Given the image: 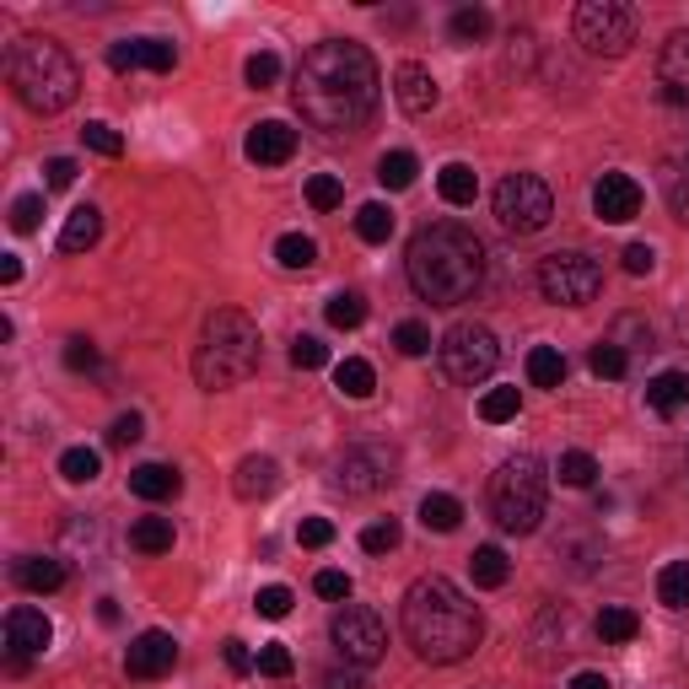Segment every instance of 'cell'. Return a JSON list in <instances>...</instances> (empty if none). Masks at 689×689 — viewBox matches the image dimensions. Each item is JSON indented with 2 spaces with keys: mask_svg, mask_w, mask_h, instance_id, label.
<instances>
[{
  "mask_svg": "<svg viewBox=\"0 0 689 689\" xmlns=\"http://www.w3.org/2000/svg\"><path fill=\"white\" fill-rule=\"evenodd\" d=\"M82 141L92 146V152H97V157H119V152H124L119 130H113V124H102V119H92V124H86V130H82Z\"/></svg>",
  "mask_w": 689,
  "mask_h": 689,
  "instance_id": "46",
  "label": "cell"
},
{
  "mask_svg": "<svg viewBox=\"0 0 689 689\" xmlns=\"http://www.w3.org/2000/svg\"><path fill=\"white\" fill-rule=\"evenodd\" d=\"M421 522H426L431 533H452V528L463 522V507H458L452 496H442V491H431L426 501H421Z\"/></svg>",
  "mask_w": 689,
  "mask_h": 689,
  "instance_id": "31",
  "label": "cell"
},
{
  "mask_svg": "<svg viewBox=\"0 0 689 689\" xmlns=\"http://www.w3.org/2000/svg\"><path fill=\"white\" fill-rule=\"evenodd\" d=\"M394 480V452L388 447H350L335 463V485L344 496H372Z\"/></svg>",
  "mask_w": 689,
  "mask_h": 689,
  "instance_id": "12",
  "label": "cell"
},
{
  "mask_svg": "<svg viewBox=\"0 0 689 689\" xmlns=\"http://www.w3.org/2000/svg\"><path fill=\"white\" fill-rule=\"evenodd\" d=\"M566 689H614V685H608L603 674H577V679H571Z\"/></svg>",
  "mask_w": 689,
  "mask_h": 689,
  "instance_id": "62",
  "label": "cell"
},
{
  "mask_svg": "<svg viewBox=\"0 0 689 689\" xmlns=\"http://www.w3.org/2000/svg\"><path fill=\"white\" fill-rule=\"evenodd\" d=\"M258 674H264V679H286V674H291V652H286V641L258 646Z\"/></svg>",
  "mask_w": 689,
  "mask_h": 689,
  "instance_id": "49",
  "label": "cell"
},
{
  "mask_svg": "<svg viewBox=\"0 0 689 689\" xmlns=\"http://www.w3.org/2000/svg\"><path fill=\"white\" fill-rule=\"evenodd\" d=\"M636 630H641L636 608H603V614H599V636L608 641V646H625V641H636Z\"/></svg>",
  "mask_w": 689,
  "mask_h": 689,
  "instance_id": "36",
  "label": "cell"
},
{
  "mask_svg": "<svg viewBox=\"0 0 689 689\" xmlns=\"http://www.w3.org/2000/svg\"><path fill=\"white\" fill-rule=\"evenodd\" d=\"M436 189H442L447 205H474V194H480V172L469 168V162H447V168L436 172Z\"/></svg>",
  "mask_w": 689,
  "mask_h": 689,
  "instance_id": "25",
  "label": "cell"
},
{
  "mask_svg": "<svg viewBox=\"0 0 689 689\" xmlns=\"http://www.w3.org/2000/svg\"><path fill=\"white\" fill-rule=\"evenodd\" d=\"M97 619H102V625H119V603L102 599V603H97Z\"/></svg>",
  "mask_w": 689,
  "mask_h": 689,
  "instance_id": "63",
  "label": "cell"
},
{
  "mask_svg": "<svg viewBox=\"0 0 689 689\" xmlns=\"http://www.w3.org/2000/svg\"><path fill=\"white\" fill-rule=\"evenodd\" d=\"M141 415H135V410H130V415H119V421H113V426H108V442H113V447H130V442H141Z\"/></svg>",
  "mask_w": 689,
  "mask_h": 689,
  "instance_id": "55",
  "label": "cell"
},
{
  "mask_svg": "<svg viewBox=\"0 0 689 689\" xmlns=\"http://www.w3.org/2000/svg\"><path fill=\"white\" fill-rule=\"evenodd\" d=\"M11 577H16L27 593H60V588H65V566H60L55 555H22Z\"/></svg>",
  "mask_w": 689,
  "mask_h": 689,
  "instance_id": "21",
  "label": "cell"
},
{
  "mask_svg": "<svg viewBox=\"0 0 689 689\" xmlns=\"http://www.w3.org/2000/svg\"><path fill=\"white\" fill-rule=\"evenodd\" d=\"M130 491L141 501H172L183 491V474L168 469V463H141V469H130Z\"/></svg>",
  "mask_w": 689,
  "mask_h": 689,
  "instance_id": "20",
  "label": "cell"
},
{
  "mask_svg": "<svg viewBox=\"0 0 689 689\" xmlns=\"http://www.w3.org/2000/svg\"><path fill=\"white\" fill-rule=\"evenodd\" d=\"M593 210H599V221H608V227L636 221L641 216V183L630 172H603L599 183H593Z\"/></svg>",
  "mask_w": 689,
  "mask_h": 689,
  "instance_id": "14",
  "label": "cell"
},
{
  "mask_svg": "<svg viewBox=\"0 0 689 689\" xmlns=\"http://www.w3.org/2000/svg\"><path fill=\"white\" fill-rule=\"evenodd\" d=\"M44 183H49V189H71V183H76V162H71V157H55V162L44 168Z\"/></svg>",
  "mask_w": 689,
  "mask_h": 689,
  "instance_id": "57",
  "label": "cell"
},
{
  "mask_svg": "<svg viewBox=\"0 0 689 689\" xmlns=\"http://www.w3.org/2000/svg\"><path fill=\"white\" fill-rule=\"evenodd\" d=\"M415 172H421V162H415L410 152H388V157L377 162V178H383V189H410V183H415Z\"/></svg>",
  "mask_w": 689,
  "mask_h": 689,
  "instance_id": "40",
  "label": "cell"
},
{
  "mask_svg": "<svg viewBox=\"0 0 689 689\" xmlns=\"http://www.w3.org/2000/svg\"><path fill=\"white\" fill-rule=\"evenodd\" d=\"M329 636H335V646H340V657L350 668H372L388 652V630H383L377 608H361V603H344L335 614V625H329Z\"/></svg>",
  "mask_w": 689,
  "mask_h": 689,
  "instance_id": "11",
  "label": "cell"
},
{
  "mask_svg": "<svg viewBox=\"0 0 689 689\" xmlns=\"http://www.w3.org/2000/svg\"><path fill=\"white\" fill-rule=\"evenodd\" d=\"M394 344H399V355H431V329L421 318H404L394 329Z\"/></svg>",
  "mask_w": 689,
  "mask_h": 689,
  "instance_id": "44",
  "label": "cell"
},
{
  "mask_svg": "<svg viewBox=\"0 0 689 689\" xmlns=\"http://www.w3.org/2000/svg\"><path fill=\"white\" fill-rule=\"evenodd\" d=\"M243 152H249V162H258V168H280L297 152V130L286 119H264V124L249 130V146Z\"/></svg>",
  "mask_w": 689,
  "mask_h": 689,
  "instance_id": "16",
  "label": "cell"
},
{
  "mask_svg": "<svg viewBox=\"0 0 689 689\" xmlns=\"http://www.w3.org/2000/svg\"><path fill=\"white\" fill-rule=\"evenodd\" d=\"M172 663H178V641L168 630H141L124 652L130 679H162V674H172Z\"/></svg>",
  "mask_w": 689,
  "mask_h": 689,
  "instance_id": "15",
  "label": "cell"
},
{
  "mask_svg": "<svg viewBox=\"0 0 689 689\" xmlns=\"http://www.w3.org/2000/svg\"><path fill=\"white\" fill-rule=\"evenodd\" d=\"M38 216H44V194L11 200V232H38Z\"/></svg>",
  "mask_w": 689,
  "mask_h": 689,
  "instance_id": "48",
  "label": "cell"
},
{
  "mask_svg": "<svg viewBox=\"0 0 689 689\" xmlns=\"http://www.w3.org/2000/svg\"><path fill=\"white\" fill-rule=\"evenodd\" d=\"M571 27H577V44L599 60H619L636 44V11L619 5V0H582Z\"/></svg>",
  "mask_w": 689,
  "mask_h": 689,
  "instance_id": "7",
  "label": "cell"
},
{
  "mask_svg": "<svg viewBox=\"0 0 689 689\" xmlns=\"http://www.w3.org/2000/svg\"><path fill=\"white\" fill-rule=\"evenodd\" d=\"M436 350H442L447 377H452V383H463V388L485 383V377L496 372V361H501V344H496V335H491L485 324H452V329L442 335Z\"/></svg>",
  "mask_w": 689,
  "mask_h": 689,
  "instance_id": "8",
  "label": "cell"
},
{
  "mask_svg": "<svg viewBox=\"0 0 689 689\" xmlns=\"http://www.w3.org/2000/svg\"><path fill=\"white\" fill-rule=\"evenodd\" d=\"M254 614H264V619H286V614H291V588H280V582H269V588H258Z\"/></svg>",
  "mask_w": 689,
  "mask_h": 689,
  "instance_id": "47",
  "label": "cell"
},
{
  "mask_svg": "<svg viewBox=\"0 0 689 689\" xmlns=\"http://www.w3.org/2000/svg\"><path fill=\"white\" fill-rule=\"evenodd\" d=\"M657 76H663V102L685 108V102H689V33H674V38L663 44Z\"/></svg>",
  "mask_w": 689,
  "mask_h": 689,
  "instance_id": "17",
  "label": "cell"
},
{
  "mask_svg": "<svg viewBox=\"0 0 689 689\" xmlns=\"http://www.w3.org/2000/svg\"><path fill=\"white\" fill-rule=\"evenodd\" d=\"M549 216H555V194H549L544 178L512 172V178L496 183V221H501L507 232H517V238H522V232H544Z\"/></svg>",
  "mask_w": 689,
  "mask_h": 689,
  "instance_id": "9",
  "label": "cell"
},
{
  "mask_svg": "<svg viewBox=\"0 0 689 689\" xmlns=\"http://www.w3.org/2000/svg\"><path fill=\"white\" fill-rule=\"evenodd\" d=\"M0 280H5V286H16V280H22V258H16V254H0Z\"/></svg>",
  "mask_w": 689,
  "mask_h": 689,
  "instance_id": "61",
  "label": "cell"
},
{
  "mask_svg": "<svg viewBox=\"0 0 689 689\" xmlns=\"http://www.w3.org/2000/svg\"><path fill=\"white\" fill-rule=\"evenodd\" d=\"M329 361V344L318 340V335H297L291 340V366H302V372H318Z\"/></svg>",
  "mask_w": 689,
  "mask_h": 689,
  "instance_id": "43",
  "label": "cell"
},
{
  "mask_svg": "<svg viewBox=\"0 0 689 689\" xmlns=\"http://www.w3.org/2000/svg\"><path fill=\"white\" fill-rule=\"evenodd\" d=\"M528 383L533 388H560L566 383V355L555 344H533L528 350Z\"/></svg>",
  "mask_w": 689,
  "mask_h": 689,
  "instance_id": "26",
  "label": "cell"
},
{
  "mask_svg": "<svg viewBox=\"0 0 689 689\" xmlns=\"http://www.w3.org/2000/svg\"><path fill=\"white\" fill-rule=\"evenodd\" d=\"M394 97L404 113H431L436 108V82H431L426 65H399L394 71Z\"/></svg>",
  "mask_w": 689,
  "mask_h": 689,
  "instance_id": "18",
  "label": "cell"
},
{
  "mask_svg": "<svg viewBox=\"0 0 689 689\" xmlns=\"http://www.w3.org/2000/svg\"><path fill=\"white\" fill-rule=\"evenodd\" d=\"M108 65L124 76V71H141V38H124V44H113L108 49Z\"/></svg>",
  "mask_w": 689,
  "mask_h": 689,
  "instance_id": "53",
  "label": "cell"
},
{
  "mask_svg": "<svg viewBox=\"0 0 689 689\" xmlns=\"http://www.w3.org/2000/svg\"><path fill=\"white\" fill-rule=\"evenodd\" d=\"M344 200V183L335 178V172H318V178H307V205L313 210H335Z\"/></svg>",
  "mask_w": 689,
  "mask_h": 689,
  "instance_id": "42",
  "label": "cell"
},
{
  "mask_svg": "<svg viewBox=\"0 0 689 689\" xmlns=\"http://www.w3.org/2000/svg\"><path fill=\"white\" fill-rule=\"evenodd\" d=\"M544 501H549V474L533 452H517L496 469L491 480V512L507 533H533L539 517H544Z\"/></svg>",
  "mask_w": 689,
  "mask_h": 689,
  "instance_id": "6",
  "label": "cell"
},
{
  "mask_svg": "<svg viewBox=\"0 0 689 689\" xmlns=\"http://www.w3.org/2000/svg\"><path fill=\"white\" fill-rule=\"evenodd\" d=\"M539 291H544V302H560V307H588V302L603 291L599 258L577 254V249L549 254L544 264H539Z\"/></svg>",
  "mask_w": 689,
  "mask_h": 689,
  "instance_id": "10",
  "label": "cell"
},
{
  "mask_svg": "<svg viewBox=\"0 0 689 689\" xmlns=\"http://www.w3.org/2000/svg\"><path fill=\"white\" fill-rule=\"evenodd\" d=\"M469 577H474V588H507V577H512L507 549H501V544H480V549L469 555Z\"/></svg>",
  "mask_w": 689,
  "mask_h": 689,
  "instance_id": "24",
  "label": "cell"
},
{
  "mask_svg": "<svg viewBox=\"0 0 689 689\" xmlns=\"http://www.w3.org/2000/svg\"><path fill=\"white\" fill-rule=\"evenodd\" d=\"M657 603L663 608H689V560H668L657 571Z\"/></svg>",
  "mask_w": 689,
  "mask_h": 689,
  "instance_id": "29",
  "label": "cell"
},
{
  "mask_svg": "<svg viewBox=\"0 0 689 689\" xmlns=\"http://www.w3.org/2000/svg\"><path fill=\"white\" fill-rule=\"evenodd\" d=\"M588 366H593L599 377L614 383V377H625V372H630V355H625V344H619V340H599L593 350H588Z\"/></svg>",
  "mask_w": 689,
  "mask_h": 689,
  "instance_id": "38",
  "label": "cell"
},
{
  "mask_svg": "<svg viewBox=\"0 0 689 689\" xmlns=\"http://www.w3.org/2000/svg\"><path fill=\"white\" fill-rule=\"evenodd\" d=\"M324 313H329L335 329H361V324H366V297H361V291H335Z\"/></svg>",
  "mask_w": 689,
  "mask_h": 689,
  "instance_id": "34",
  "label": "cell"
},
{
  "mask_svg": "<svg viewBox=\"0 0 689 689\" xmlns=\"http://www.w3.org/2000/svg\"><path fill=\"white\" fill-rule=\"evenodd\" d=\"M522 415V394L517 388H491L485 399H480V421H491V426H507Z\"/></svg>",
  "mask_w": 689,
  "mask_h": 689,
  "instance_id": "33",
  "label": "cell"
},
{
  "mask_svg": "<svg viewBox=\"0 0 689 689\" xmlns=\"http://www.w3.org/2000/svg\"><path fill=\"white\" fill-rule=\"evenodd\" d=\"M447 33H452V44H480V38H491V11L485 5H463V11H452Z\"/></svg>",
  "mask_w": 689,
  "mask_h": 689,
  "instance_id": "30",
  "label": "cell"
},
{
  "mask_svg": "<svg viewBox=\"0 0 689 689\" xmlns=\"http://www.w3.org/2000/svg\"><path fill=\"white\" fill-rule=\"evenodd\" d=\"M377 86H383L377 60H372L361 44H350V38H324V44H313V49L302 55L291 97H297V113H302L313 130H324V135H350V130H361V124L372 119Z\"/></svg>",
  "mask_w": 689,
  "mask_h": 689,
  "instance_id": "1",
  "label": "cell"
},
{
  "mask_svg": "<svg viewBox=\"0 0 689 689\" xmlns=\"http://www.w3.org/2000/svg\"><path fill=\"white\" fill-rule=\"evenodd\" d=\"M324 689H366V679H361V674H355V668H335V674H329V679H324Z\"/></svg>",
  "mask_w": 689,
  "mask_h": 689,
  "instance_id": "60",
  "label": "cell"
},
{
  "mask_svg": "<svg viewBox=\"0 0 689 689\" xmlns=\"http://www.w3.org/2000/svg\"><path fill=\"white\" fill-rule=\"evenodd\" d=\"M625 269H630V275H652V269H657V254H652V243H630V249H625Z\"/></svg>",
  "mask_w": 689,
  "mask_h": 689,
  "instance_id": "54",
  "label": "cell"
},
{
  "mask_svg": "<svg viewBox=\"0 0 689 689\" xmlns=\"http://www.w3.org/2000/svg\"><path fill=\"white\" fill-rule=\"evenodd\" d=\"M355 232H361V243H388V238H394V210L377 205V200L361 205V210H355Z\"/></svg>",
  "mask_w": 689,
  "mask_h": 689,
  "instance_id": "32",
  "label": "cell"
},
{
  "mask_svg": "<svg viewBox=\"0 0 689 689\" xmlns=\"http://www.w3.org/2000/svg\"><path fill=\"white\" fill-rule=\"evenodd\" d=\"M172 44L168 38H141V71H172Z\"/></svg>",
  "mask_w": 689,
  "mask_h": 689,
  "instance_id": "50",
  "label": "cell"
},
{
  "mask_svg": "<svg viewBox=\"0 0 689 689\" xmlns=\"http://www.w3.org/2000/svg\"><path fill=\"white\" fill-rule=\"evenodd\" d=\"M232 491H238L243 501H269V496L280 491V463H275V458H243Z\"/></svg>",
  "mask_w": 689,
  "mask_h": 689,
  "instance_id": "19",
  "label": "cell"
},
{
  "mask_svg": "<svg viewBox=\"0 0 689 689\" xmlns=\"http://www.w3.org/2000/svg\"><path fill=\"white\" fill-rule=\"evenodd\" d=\"M60 474H65L71 485H92V480L102 474V458H97L92 447H65V452H60Z\"/></svg>",
  "mask_w": 689,
  "mask_h": 689,
  "instance_id": "35",
  "label": "cell"
},
{
  "mask_svg": "<svg viewBox=\"0 0 689 689\" xmlns=\"http://www.w3.org/2000/svg\"><path fill=\"white\" fill-rule=\"evenodd\" d=\"M5 76L16 86V97L33 108V113H65L82 92V71L76 60L65 55V44L44 38V33H27L16 49H11V65Z\"/></svg>",
  "mask_w": 689,
  "mask_h": 689,
  "instance_id": "5",
  "label": "cell"
},
{
  "mask_svg": "<svg viewBox=\"0 0 689 689\" xmlns=\"http://www.w3.org/2000/svg\"><path fill=\"white\" fill-rule=\"evenodd\" d=\"M297 539H302L307 549H324V544H335V522H329V517H302Z\"/></svg>",
  "mask_w": 689,
  "mask_h": 689,
  "instance_id": "51",
  "label": "cell"
},
{
  "mask_svg": "<svg viewBox=\"0 0 689 689\" xmlns=\"http://www.w3.org/2000/svg\"><path fill=\"white\" fill-rule=\"evenodd\" d=\"M227 668H232V674H249V668H258V663H254V652H249V646H243L238 636L227 641Z\"/></svg>",
  "mask_w": 689,
  "mask_h": 689,
  "instance_id": "59",
  "label": "cell"
},
{
  "mask_svg": "<svg viewBox=\"0 0 689 689\" xmlns=\"http://www.w3.org/2000/svg\"><path fill=\"white\" fill-rule=\"evenodd\" d=\"M65 366H71V372H92V366H97V344H92V340H71V344H65Z\"/></svg>",
  "mask_w": 689,
  "mask_h": 689,
  "instance_id": "56",
  "label": "cell"
},
{
  "mask_svg": "<svg viewBox=\"0 0 689 689\" xmlns=\"http://www.w3.org/2000/svg\"><path fill=\"white\" fill-rule=\"evenodd\" d=\"M243 76H249V86H254V92H269V86L280 82V60H275L269 49H264V55H249Z\"/></svg>",
  "mask_w": 689,
  "mask_h": 689,
  "instance_id": "45",
  "label": "cell"
},
{
  "mask_svg": "<svg viewBox=\"0 0 689 689\" xmlns=\"http://www.w3.org/2000/svg\"><path fill=\"white\" fill-rule=\"evenodd\" d=\"M130 544H135L141 555H168L172 549V517H135Z\"/></svg>",
  "mask_w": 689,
  "mask_h": 689,
  "instance_id": "28",
  "label": "cell"
},
{
  "mask_svg": "<svg viewBox=\"0 0 689 689\" xmlns=\"http://www.w3.org/2000/svg\"><path fill=\"white\" fill-rule=\"evenodd\" d=\"M399 619H404V641H410L415 657H426V663H463V657L485 641L480 608L463 599L447 577H421V582H410Z\"/></svg>",
  "mask_w": 689,
  "mask_h": 689,
  "instance_id": "2",
  "label": "cell"
},
{
  "mask_svg": "<svg viewBox=\"0 0 689 689\" xmlns=\"http://www.w3.org/2000/svg\"><path fill=\"white\" fill-rule=\"evenodd\" d=\"M258 350H264V340H258V324L249 313H238V307L210 313L205 329H200V344H194V377H200V388L221 394V388L249 383L258 372Z\"/></svg>",
  "mask_w": 689,
  "mask_h": 689,
  "instance_id": "4",
  "label": "cell"
},
{
  "mask_svg": "<svg viewBox=\"0 0 689 689\" xmlns=\"http://www.w3.org/2000/svg\"><path fill=\"white\" fill-rule=\"evenodd\" d=\"M668 205H674V216H679V221H689V178H685V172H674V178H668Z\"/></svg>",
  "mask_w": 689,
  "mask_h": 689,
  "instance_id": "58",
  "label": "cell"
},
{
  "mask_svg": "<svg viewBox=\"0 0 689 689\" xmlns=\"http://www.w3.org/2000/svg\"><path fill=\"white\" fill-rule=\"evenodd\" d=\"M335 388H340L344 399H372V388H377V372H372V361H361V355H344L340 366H335Z\"/></svg>",
  "mask_w": 689,
  "mask_h": 689,
  "instance_id": "27",
  "label": "cell"
},
{
  "mask_svg": "<svg viewBox=\"0 0 689 689\" xmlns=\"http://www.w3.org/2000/svg\"><path fill=\"white\" fill-rule=\"evenodd\" d=\"M646 404H652L657 415H679L689 404V372H657V377L646 383Z\"/></svg>",
  "mask_w": 689,
  "mask_h": 689,
  "instance_id": "22",
  "label": "cell"
},
{
  "mask_svg": "<svg viewBox=\"0 0 689 689\" xmlns=\"http://www.w3.org/2000/svg\"><path fill=\"white\" fill-rule=\"evenodd\" d=\"M275 258H280L286 269H313V264H318V243L302 238V232H286V238L275 243Z\"/></svg>",
  "mask_w": 689,
  "mask_h": 689,
  "instance_id": "39",
  "label": "cell"
},
{
  "mask_svg": "<svg viewBox=\"0 0 689 689\" xmlns=\"http://www.w3.org/2000/svg\"><path fill=\"white\" fill-rule=\"evenodd\" d=\"M404 269H410V286H415L421 302H431V307H458L485 280V249H480V238L469 227L436 221L426 232H415Z\"/></svg>",
  "mask_w": 689,
  "mask_h": 689,
  "instance_id": "3",
  "label": "cell"
},
{
  "mask_svg": "<svg viewBox=\"0 0 689 689\" xmlns=\"http://www.w3.org/2000/svg\"><path fill=\"white\" fill-rule=\"evenodd\" d=\"M560 485H571V491H588L593 480H599V458L593 452H560Z\"/></svg>",
  "mask_w": 689,
  "mask_h": 689,
  "instance_id": "37",
  "label": "cell"
},
{
  "mask_svg": "<svg viewBox=\"0 0 689 689\" xmlns=\"http://www.w3.org/2000/svg\"><path fill=\"white\" fill-rule=\"evenodd\" d=\"M97 238H102V210H97V205H76V210L65 216L60 249H65V254H82V249H92Z\"/></svg>",
  "mask_w": 689,
  "mask_h": 689,
  "instance_id": "23",
  "label": "cell"
},
{
  "mask_svg": "<svg viewBox=\"0 0 689 689\" xmlns=\"http://www.w3.org/2000/svg\"><path fill=\"white\" fill-rule=\"evenodd\" d=\"M49 641H55V625H49L44 608L16 603V608L5 614V646H11V668H16V674L27 668V657H44Z\"/></svg>",
  "mask_w": 689,
  "mask_h": 689,
  "instance_id": "13",
  "label": "cell"
},
{
  "mask_svg": "<svg viewBox=\"0 0 689 689\" xmlns=\"http://www.w3.org/2000/svg\"><path fill=\"white\" fill-rule=\"evenodd\" d=\"M399 539H404V528H399L394 517H383V522H372V528L361 533V549H366V555H388V549H399Z\"/></svg>",
  "mask_w": 689,
  "mask_h": 689,
  "instance_id": "41",
  "label": "cell"
},
{
  "mask_svg": "<svg viewBox=\"0 0 689 689\" xmlns=\"http://www.w3.org/2000/svg\"><path fill=\"white\" fill-rule=\"evenodd\" d=\"M313 588H318V599L344 603V599H350V588H355V582H350L344 571H318V577H313Z\"/></svg>",
  "mask_w": 689,
  "mask_h": 689,
  "instance_id": "52",
  "label": "cell"
}]
</instances>
